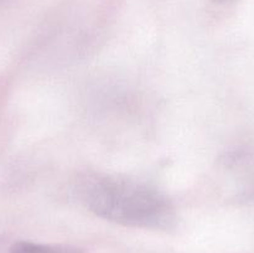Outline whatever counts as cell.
I'll use <instances>...</instances> for the list:
<instances>
[{
  "label": "cell",
  "mask_w": 254,
  "mask_h": 253,
  "mask_svg": "<svg viewBox=\"0 0 254 253\" xmlns=\"http://www.w3.org/2000/svg\"><path fill=\"white\" fill-rule=\"evenodd\" d=\"M84 201L92 212L127 227L169 231L176 225L170 198L158 188L122 176H98L84 186Z\"/></svg>",
  "instance_id": "1"
},
{
  "label": "cell",
  "mask_w": 254,
  "mask_h": 253,
  "mask_svg": "<svg viewBox=\"0 0 254 253\" xmlns=\"http://www.w3.org/2000/svg\"><path fill=\"white\" fill-rule=\"evenodd\" d=\"M10 253H84L83 250L71 245L37 243L31 241H17L10 247Z\"/></svg>",
  "instance_id": "2"
},
{
  "label": "cell",
  "mask_w": 254,
  "mask_h": 253,
  "mask_svg": "<svg viewBox=\"0 0 254 253\" xmlns=\"http://www.w3.org/2000/svg\"><path fill=\"white\" fill-rule=\"evenodd\" d=\"M216 2H231V1H236V0H215Z\"/></svg>",
  "instance_id": "3"
}]
</instances>
